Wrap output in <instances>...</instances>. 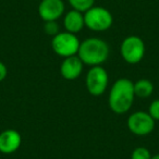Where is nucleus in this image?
<instances>
[{"mask_svg":"<svg viewBox=\"0 0 159 159\" xmlns=\"http://www.w3.org/2000/svg\"><path fill=\"white\" fill-rule=\"evenodd\" d=\"M134 84L126 77L118 79L111 86L108 96L110 109L117 115L128 112L134 102Z\"/></svg>","mask_w":159,"mask_h":159,"instance_id":"nucleus-1","label":"nucleus"},{"mask_svg":"<svg viewBox=\"0 0 159 159\" xmlns=\"http://www.w3.org/2000/svg\"><path fill=\"white\" fill-rule=\"evenodd\" d=\"M110 55V48L107 42L102 38L91 37L81 42L77 57L89 66H102Z\"/></svg>","mask_w":159,"mask_h":159,"instance_id":"nucleus-2","label":"nucleus"},{"mask_svg":"<svg viewBox=\"0 0 159 159\" xmlns=\"http://www.w3.org/2000/svg\"><path fill=\"white\" fill-rule=\"evenodd\" d=\"M85 26L94 32H105L111 27L113 16L108 9L104 7H92L84 12Z\"/></svg>","mask_w":159,"mask_h":159,"instance_id":"nucleus-3","label":"nucleus"},{"mask_svg":"<svg viewBox=\"0 0 159 159\" xmlns=\"http://www.w3.org/2000/svg\"><path fill=\"white\" fill-rule=\"evenodd\" d=\"M80 39L77 38L76 34L69 33V32H60L56 36L52 37L51 40V47L52 50L57 53L59 57L68 58L72 56H76L80 48Z\"/></svg>","mask_w":159,"mask_h":159,"instance_id":"nucleus-4","label":"nucleus"},{"mask_svg":"<svg viewBox=\"0 0 159 159\" xmlns=\"http://www.w3.org/2000/svg\"><path fill=\"white\" fill-rule=\"evenodd\" d=\"M145 43L136 35H130L123 39L120 46L121 57L129 64H136L143 60L145 56Z\"/></svg>","mask_w":159,"mask_h":159,"instance_id":"nucleus-5","label":"nucleus"},{"mask_svg":"<svg viewBox=\"0 0 159 159\" xmlns=\"http://www.w3.org/2000/svg\"><path fill=\"white\" fill-rule=\"evenodd\" d=\"M109 76L106 69L102 66H91L86 74L85 85L86 89L91 95L100 96L106 92L108 87Z\"/></svg>","mask_w":159,"mask_h":159,"instance_id":"nucleus-6","label":"nucleus"},{"mask_svg":"<svg viewBox=\"0 0 159 159\" xmlns=\"http://www.w3.org/2000/svg\"><path fill=\"white\" fill-rule=\"evenodd\" d=\"M126 125L131 133L137 136H145L154 131L155 120L145 111H135L129 116Z\"/></svg>","mask_w":159,"mask_h":159,"instance_id":"nucleus-7","label":"nucleus"},{"mask_svg":"<svg viewBox=\"0 0 159 159\" xmlns=\"http://www.w3.org/2000/svg\"><path fill=\"white\" fill-rule=\"evenodd\" d=\"M64 9L62 0H42L38 5V14L44 22L57 21L63 16Z\"/></svg>","mask_w":159,"mask_h":159,"instance_id":"nucleus-8","label":"nucleus"},{"mask_svg":"<svg viewBox=\"0 0 159 159\" xmlns=\"http://www.w3.org/2000/svg\"><path fill=\"white\" fill-rule=\"evenodd\" d=\"M22 144V136L16 130H5L0 133V152L6 155L13 154Z\"/></svg>","mask_w":159,"mask_h":159,"instance_id":"nucleus-9","label":"nucleus"},{"mask_svg":"<svg viewBox=\"0 0 159 159\" xmlns=\"http://www.w3.org/2000/svg\"><path fill=\"white\" fill-rule=\"evenodd\" d=\"M83 68H84V63L77 57V55L72 56V57L63 59L61 66H60V73H61L62 77L69 80V81H72L82 74Z\"/></svg>","mask_w":159,"mask_h":159,"instance_id":"nucleus-10","label":"nucleus"},{"mask_svg":"<svg viewBox=\"0 0 159 159\" xmlns=\"http://www.w3.org/2000/svg\"><path fill=\"white\" fill-rule=\"evenodd\" d=\"M63 26L69 33L77 34L85 26L84 13L76 10H70L63 18Z\"/></svg>","mask_w":159,"mask_h":159,"instance_id":"nucleus-11","label":"nucleus"},{"mask_svg":"<svg viewBox=\"0 0 159 159\" xmlns=\"http://www.w3.org/2000/svg\"><path fill=\"white\" fill-rule=\"evenodd\" d=\"M134 84V94L135 97L139 98H148L154 92V85L147 79L137 80Z\"/></svg>","mask_w":159,"mask_h":159,"instance_id":"nucleus-12","label":"nucleus"},{"mask_svg":"<svg viewBox=\"0 0 159 159\" xmlns=\"http://www.w3.org/2000/svg\"><path fill=\"white\" fill-rule=\"evenodd\" d=\"M68 1L73 10H76L82 13L94 7V3H95V0H68Z\"/></svg>","mask_w":159,"mask_h":159,"instance_id":"nucleus-13","label":"nucleus"},{"mask_svg":"<svg viewBox=\"0 0 159 159\" xmlns=\"http://www.w3.org/2000/svg\"><path fill=\"white\" fill-rule=\"evenodd\" d=\"M131 159H152V154L146 147H136L132 152Z\"/></svg>","mask_w":159,"mask_h":159,"instance_id":"nucleus-14","label":"nucleus"},{"mask_svg":"<svg viewBox=\"0 0 159 159\" xmlns=\"http://www.w3.org/2000/svg\"><path fill=\"white\" fill-rule=\"evenodd\" d=\"M44 32L48 36H56L57 34L60 33L59 31V24L57 23V21H47L44 24Z\"/></svg>","mask_w":159,"mask_h":159,"instance_id":"nucleus-15","label":"nucleus"},{"mask_svg":"<svg viewBox=\"0 0 159 159\" xmlns=\"http://www.w3.org/2000/svg\"><path fill=\"white\" fill-rule=\"evenodd\" d=\"M148 113L155 121H159V99H155L152 102L148 109Z\"/></svg>","mask_w":159,"mask_h":159,"instance_id":"nucleus-16","label":"nucleus"},{"mask_svg":"<svg viewBox=\"0 0 159 159\" xmlns=\"http://www.w3.org/2000/svg\"><path fill=\"white\" fill-rule=\"evenodd\" d=\"M8 74V70H7V66L3 62L0 61V82H2L3 80L7 77Z\"/></svg>","mask_w":159,"mask_h":159,"instance_id":"nucleus-17","label":"nucleus"},{"mask_svg":"<svg viewBox=\"0 0 159 159\" xmlns=\"http://www.w3.org/2000/svg\"><path fill=\"white\" fill-rule=\"evenodd\" d=\"M152 159H159V154H156L154 156H152Z\"/></svg>","mask_w":159,"mask_h":159,"instance_id":"nucleus-18","label":"nucleus"}]
</instances>
